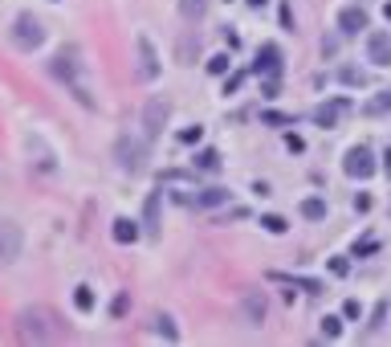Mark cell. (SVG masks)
Returning <instances> with one entry per match:
<instances>
[{
    "instance_id": "obj_36",
    "label": "cell",
    "mask_w": 391,
    "mask_h": 347,
    "mask_svg": "<svg viewBox=\"0 0 391 347\" xmlns=\"http://www.w3.org/2000/svg\"><path fill=\"white\" fill-rule=\"evenodd\" d=\"M383 13H388V21H391V4H388V8H383Z\"/></svg>"
},
{
    "instance_id": "obj_21",
    "label": "cell",
    "mask_w": 391,
    "mask_h": 347,
    "mask_svg": "<svg viewBox=\"0 0 391 347\" xmlns=\"http://www.w3.org/2000/svg\"><path fill=\"white\" fill-rule=\"evenodd\" d=\"M192 53H200V37L187 33L184 41H180V66H192Z\"/></svg>"
},
{
    "instance_id": "obj_25",
    "label": "cell",
    "mask_w": 391,
    "mask_h": 347,
    "mask_svg": "<svg viewBox=\"0 0 391 347\" xmlns=\"http://www.w3.org/2000/svg\"><path fill=\"white\" fill-rule=\"evenodd\" d=\"M363 111H367V115H383V111H391V90H383L379 98H371Z\"/></svg>"
},
{
    "instance_id": "obj_19",
    "label": "cell",
    "mask_w": 391,
    "mask_h": 347,
    "mask_svg": "<svg viewBox=\"0 0 391 347\" xmlns=\"http://www.w3.org/2000/svg\"><path fill=\"white\" fill-rule=\"evenodd\" d=\"M155 331H159L167 343H176V339H180V331H176V319H171V315H155Z\"/></svg>"
},
{
    "instance_id": "obj_10",
    "label": "cell",
    "mask_w": 391,
    "mask_h": 347,
    "mask_svg": "<svg viewBox=\"0 0 391 347\" xmlns=\"http://www.w3.org/2000/svg\"><path fill=\"white\" fill-rule=\"evenodd\" d=\"M367 62L371 66H391V33H383V29L367 33Z\"/></svg>"
},
{
    "instance_id": "obj_23",
    "label": "cell",
    "mask_w": 391,
    "mask_h": 347,
    "mask_svg": "<svg viewBox=\"0 0 391 347\" xmlns=\"http://www.w3.org/2000/svg\"><path fill=\"white\" fill-rule=\"evenodd\" d=\"M229 69H232V57H229V53L208 57V74H216V78H220V74H229Z\"/></svg>"
},
{
    "instance_id": "obj_28",
    "label": "cell",
    "mask_w": 391,
    "mask_h": 347,
    "mask_svg": "<svg viewBox=\"0 0 391 347\" xmlns=\"http://www.w3.org/2000/svg\"><path fill=\"white\" fill-rule=\"evenodd\" d=\"M127 306H131V294L122 290V294H118V299L111 302V311H115V319H122V315H127Z\"/></svg>"
},
{
    "instance_id": "obj_29",
    "label": "cell",
    "mask_w": 391,
    "mask_h": 347,
    "mask_svg": "<svg viewBox=\"0 0 391 347\" xmlns=\"http://www.w3.org/2000/svg\"><path fill=\"white\" fill-rule=\"evenodd\" d=\"M200 135H204V127H187L180 131V143H200Z\"/></svg>"
},
{
    "instance_id": "obj_22",
    "label": "cell",
    "mask_w": 391,
    "mask_h": 347,
    "mask_svg": "<svg viewBox=\"0 0 391 347\" xmlns=\"http://www.w3.org/2000/svg\"><path fill=\"white\" fill-rule=\"evenodd\" d=\"M208 8V0H180V13H184L187 21H200Z\"/></svg>"
},
{
    "instance_id": "obj_14",
    "label": "cell",
    "mask_w": 391,
    "mask_h": 347,
    "mask_svg": "<svg viewBox=\"0 0 391 347\" xmlns=\"http://www.w3.org/2000/svg\"><path fill=\"white\" fill-rule=\"evenodd\" d=\"M159 208H163V192H151L147 205H143V233L159 237Z\"/></svg>"
},
{
    "instance_id": "obj_6",
    "label": "cell",
    "mask_w": 391,
    "mask_h": 347,
    "mask_svg": "<svg viewBox=\"0 0 391 347\" xmlns=\"http://www.w3.org/2000/svg\"><path fill=\"white\" fill-rule=\"evenodd\" d=\"M343 172L350 180H371L375 176V151H371L367 143H359V147H350L343 160Z\"/></svg>"
},
{
    "instance_id": "obj_2",
    "label": "cell",
    "mask_w": 391,
    "mask_h": 347,
    "mask_svg": "<svg viewBox=\"0 0 391 347\" xmlns=\"http://www.w3.org/2000/svg\"><path fill=\"white\" fill-rule=\"evenodd\" d=\"M8 37H13V46L24 49V53H33V49L45 46V29H41V21H37V17H29V13H21V17L13 21Z\"/></svg>"
},
{
    "instance_id": "obj_16",
    "label": "cell",
    "mask_w": 391,
    "mask_h": 347,
    "mask_svg": "<svg viewBox=\"0 0 391 347\" xmlns=\"http://www.w3.org/2000/svg\"><path fill=\"white\" fill-rule=\"evenodd\" d=\"M111 237H115L118 245H135V241H138V221H131V217H115Z\"/></svg>"
},
{
    "instance_id": "obj_1",
    "label": "cell",
    "mask_w": 391,
    "mask_h": 347,
    "mask_svg": "<svg viewBox=\"0 0 391 347\" xmlns=\"http://www.w3.org/2000/svg\"><path fill=\"white\" fill-rule=\"evenodd\" d=\"M66 335H69V327L62 323L57 311H49V306H21V315H17V339L21 343H57Z\"/></svg>"
},
{
    "instance_id": "obj_35",
    "label": "cell",
    "mask_w": 391,
    "mask_h": 347,
    "mask_svg": "<svg viewBox=\"0 0 391 347\" xmlns=\"http://www.w3.org/2000/svg\"><path fill=\"white\" fill-rule=\"evenodd\" d=\"M245 4H249V8H265V0H245Z\"/></svg>"
},
{
    "instance_id": "obj_3",
    "label": "cell",
    "mask_w": 391,
    "mask_h": 347,
    "mask_svg": "<svg viewBox=\"0 0 391 347\" xmlns=\"http://www.w3.org/2000/svg\"><path fill=\"white\" fill-rule=\"evenodd\" d=\"M115 160H118V168H122V172L138 176V172L147 168V143H143V139H135V135H118Z\"/></svg>"
},
{
    "instance_id": "obj_9",
    "label": "cell",
    "mask_w": 391,
    "mask_h": 347,
    "mask_svg": "<svg viewBox=\"0 0 391 347\" xmlns=\"http://www.w3.org/2000/svg\"><path fill=\"white\" fill-rule=\"evenodd\" d=\"M265 315H269V299H265V290H249V294L241 299V319H245V327H261V323H265Z\"/></svg>"
},
{
    "instance_id": "obj_24",
    "label": "cell",
    "mask_w": 391,
    "mask_h": 347,
    "mask_svg": "<svg viewBox=\"0 0 391 347\" xmlns=\"http://www.w3.org/2000/svg\"><path fill=\"white\" fill-rule=\"evenodd\" d=\"M261 229H265V233H277V237H281V233L290 229V225H285V217H277V212H269V217H261Z\"/></svg>"
},
{
    "instance_id": "obj_30",
    "label": "cell",
    "mask_w": 391,
    "mask_h": 347,
    "mask_svg": "<svg viewBox=\"0 0 391 347\" xmlns=\"http://www.w3.org/2000/svg\"><path fill=\"white\" fill-rule=\"evenodd\" d=\"M281 29L294 33V4H281Z\"/></svg>"
},
{
    "instance_id": "obj_15",
    "label": "cell",
    "mask_w": 391,
    "mask_h": 347,
    "mask_svg": "<svg viewBox=\"0 0 391 347\" xmlns=\"http://www.w3.org/2000/svg\"><path fill=\"white\" fill-rule=\"evenodd\" d=\"M257 74L277 78V74H281V49H277V46H261V49H257Z\"/></svg>"
},
{
    "instance_id": "obj_7",
    "label": "cell",
    "mask_w": 391,
    "mask_h": 347,
    "mask_svg": "<svg viewBox=\"0 0 391 347\" xmlns=\"http://www.w3.org/2000/svg\"><path fill=\"white\" fill-rule=\"evenodd\" d=\"M135 74L138 82H155L159 78V53L147 37H135Z\"/></svg>"
},
{
    "instance_id": "obj_32",
    "label": "cell",
    "mask_w": 391,
    "mask_h": 347,
    "mask_svg": "<svg viewBox=\"0 0 391 347\" xmlns=\"http://www.w3.org/2000/svg\"><path fill=\"white\" fill-rule=\"evenodd\" d=\"M265 123H273V127H290V118L277 115V111H269V115H265Z\"/></svg>"
},
{
    "instance_id": "obj_8",
    "label": "cell",
    "mask_w": 391,
    "mask_h": 347,
    "mask_svg": "<svg viewBox=\"0 0 391 347\" xmlns=\"http://www.w3.org/2000/svg\"><path fill=\"white\" fill-rule=\"evenodd\" d=\"M21 225H13V221H0V266H13L17 257H21Z\"/></svg>"
},
{
    "instance_id": "obj_11",
    "label": "cell",
    "mask_w": 391,
    "mask_h": 347,
    "mask_svg": "<svg viewBox=\"0 0 391 347\" xmlns=\"http://www.w3.org/2000/svg\"><path fill=\"white\" fill-rule=\"evenodd\" d=\"M346 111H350V102H346V98L322 102V107H314V123H318V127H334V123L346 115Z\"/></svg>"
},
{
    "instance_id": "obj_26",
    "label": "cell",
    "mask_w": 391,
    "mask_h": 347,
    "mask_svg": "<svg viewBox=\"0 0 391 347\" xmlns=\"http://www.w3.org/2000/svg\"><path fill=\"white\" fill-rule=\"evenodd\" d=\"M322 335H326V339H339V335H343V323H339L334 315H326V319H322Z\"/></svg>"
},
{
    "instance_id": "obj_34",
    "label": "cell",
    "mask_w": 391,
    "mask_h": 347,
    "mask_svg": "<svg viewBox=\"0 0 391 347\" xmlns=\"http://www.w3.org/2000/svg\"><path fill=\"white\" fill-rule=\"evenodd\" d=\"M343 315H346V319H355V315H359V302H355V299H346V306H343Z\"/></svg>"
},
{
    "instance_id": "obj_12",
    "label": "cell",
    "mask_w": 391,
    "mask_h": 347,
    "mask_svg": "<svg viewBox=\"0 0 391 347\" xmlns=\"http://www.w3.org/2000/svg\"><path fill=\"white\" fill-rule=\"evenodd\" d=\"M339 29H343L346 37L363 33V29H367V13H363L359 4H350V8H343V13H339Z\"/></svg>"
},
{
    "instance_id": "obj_27",
    "label": "cell",
    "mask_w": 391,
    "mask_h": 347,
    "mask_svg": "<svg viewBox=\"0 0 391 347\" xmlns=\"http://www.w3.org/2000/svg\"><path fill=\"white\" fill-rule=\"evenodd\" d=\"M343 82H346V86H367V74H363V69H350V66H346L343 69Z\"/></svg>"
},
{
    "instance_id": "obj_31",
    "label": "cell",
    "mask_w": 391,
    "mask_h": 347,
    "mask_svg": "<svg viewBox=\"0 0 391 347\" xmlns=\"http://www.w3.org/2000/svg\"><path fill=\"white\" fill-rule=\"evenodd\" d=\"M241 82H245V74H232L229 82H225V94H236L241 90Z\"/></svg>"
},
{
    "instance_id": "obj_33",
    "label": "cell",
    "mask_w": 391,
    "mask_h": 347,
    "mask_svg": "<svg viewBox=\"0 0 391 347\" xmlns=\"http://www.w3.org/2000/svg\"><path fill=\"white\" fill-rule=\"evenodd\" d=\"M285 147H290V151H301L306 143H301V135H285Z\"/></svg>"
},
{
    "instance_id": "obj_17",
    "label": "cell",
    "mask_w": 391,
    "mask_h": 347,
    "mask_svg": "<svg viewBox=\"0 0 391 347\" xmlns=\"http://www.w3.org/2000/svg\"><path fill=\"white\" fill-rule=\"evenodd\" d=\"M192 163H196L200 172H220V151H216V147H204V151H200Z\"/></svg>"
},
{
    "instance_id": "obj_13",
    "label": "cell",
    "mask_w": 391,
    "mask_h": 347,
    "mask_svg": "<svg viewBox=\"0 0 391 347\" xmlns=\"http://www.w3.org/2000/svg\"><path fill=\"white\" fill-rule=\"evenodd\" d=\"M196 208H220V205H229L232 200V192L229 188H200L196 196H187Z\"/></svg>"
},
{
    "instance_id": "obj_18",
    "label": "cell",
    "mask_w": 391,
    "mask_h": 347,
    "mask_svg": "<svg viewBox=\"0 0 391 347\" xmlns=\"http://www.w3.org/2000/svg\"><path fill=\"white\" fill-rule=\"evenodd\" d=\"M301 217H306V221H322V217H326V200L306 196V200H301Z\"/></svg>"
},
{
    "instance_id": "obj_4",
    "label": "cell",
    "mask_w": 391,
    "mask_h": 347,
    "mask_svg": "<svg viewBox=\"0 0 391 347\" xmlns=\"http://www.w3.org/2000/svg\"><path fill=\"white\" fill-rule=\"evenodd\" d=\"M49 69H53V78L69 82V90L78 94V102H86V107H90V94L82 90V82H78V53H73V49H62V53L49 62Z\"/></svg>"
},
{
    "instance_id": "obj_20",
    "label": "cell",
    "mask_w": 391,
    "mask_h": 347,
    "mask_svg": "<svg viewBox=\"0 0 391 347\" xmlns=\"http://www.w3.org/2000/svg\"><path fill=\"white\" fill-rule=\"evenodd\" d=\"M73 306H78L82 315H90L94 311V290L90 286H78V290H73Z\"/></svg>"
},
{
    "instance_id": "obj_5",
    "label": "cell",
    "mask_w": 391,
    "mask_h": 347,
    "mask_svg": "<svg viewBox=\"0 0 391 347\" xmlns=\"http://www.w3.org/2000/svg\"><path fill=\"white\" fill-rule=\"evenodd\" d=\"M167 118H171V102H167L163 94L147 98V107H143V131H147V139H159L163 127H167Z\"/></svg>"
}]
</instances>
